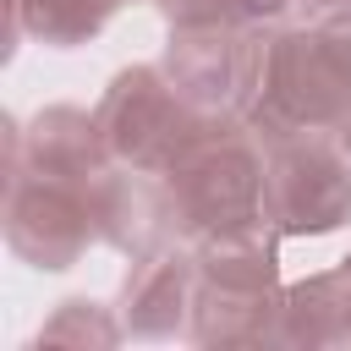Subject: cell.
<instances>
[{"label":"cell","instance_id":"6da1fadb","mask_svg":"<svg viewBox=\"0 0 351 351\" xmlns=\"http://www.w3.org/2000/svg\"><path fill=\"white\" fill-rule=\"evenodd\" d=\"M241 121L263 148L291 137H340L351 126V11L274 33L263 82Z\"/></svg>","mask_w":351,"mask_h":351},{"label":"cell","instance_id":"7a4b0ae2","mask_svg":"<svg viewBox=\"0 0 351 351\" xmlns=\"http://www.w3.org/2000/svg\"><path fill=\"white\" fill-rule=\"evenodd\" d=\"M197 258V296L186 335L203 351H236V346H274V313H280V230L269 219L214 230L192 241Z\"/></svg>","mask_w":351,"mask_h":351},{"label":"cell","instance_id":"3957f363","mask_svg":"<svg viewBox=\"0 0 351 351\" xmlns=\"http://www.w3.org/2000/svg\"><path fill=\"white\" fill-rule=\"evenodd\" d=\"M263 176H269V154L252 137V126L241 115H208L197 143L159 176L176 241H203L214 230L269 219L263 214Z\"/></svg>","mask_w":351,"mask_h":351},{"label":"cell","instance_id":"277c9868","mask_svg":"<svg viewBox=\"0 0 351 351\" xmlns=\"http://www.w3.org/2000/svg\"><path fill=\"white\" fill-rule=\"evenodd\" d=\"M99 137L110 148L115 165L143 170V176H165L208 126V115L197 104H186L176 93V82L165 77V66H126L110 77V88L93 104Z\"/></svg>","mask_w":351,"mask_h":351},{"label":"cell","instance_id":"5b68a950","mask_svg":"<svg viewBox=\"0 0 351 351\" xmlns=\"http://www.w3.org/2000/svg\"><path fill=\"white\" fill-rule=\"evenodd\" d=\"M269 38L274 33L241 27V22H181L170 27L159 66L176 82V93L203 115H247L263 82Z\"/></svg>","mask_w":351,"mask_h":351},{"label":"cell","instance_id":"8992f818","mask_svg":"<svg viewBox=\"0 0 351 351\" xmlns=\"http://www.w3.org/2000/svg\"><path fill=\"white\" fill-rule=\"evenodd\" d=\"M104 181V176H99ZM99 181H71L49 170H11L5 176V247L33 263V269H71L93 241H99V214H93V186Z\"/></svg>","mask_w":351,"mask_h":351},{"label":"cell","instance_id":"52a82bcc","mask_svg":"<svg viewBox=\"0 0 351 351\" xmlns=\"http://www.w3.org/2000/svg\"><path fill=\"white\" fill-rule=\"evenodd\" d=\"M263 214L280 236H329L351 219V154L340 137H291L269 148Z\"/></svg>","mask_w":351,"mask_h":351},{"label":"cell","instance_id":"ba28073f","mask_svg":"<svg viewBox=\"0 0 351 351\" xmlns=\"http://www.w3.org/2000/svg\"><path fill=\"white\" fill-rule=\"evenodd\" d=\"M197 296V258L192 241H165L154 252H137L121 280V329L137 340H170L192 324Z\"/></svg>","mask_w":351,"mask_h":351},{"label":"cell","instance_id":"9c48e42d","mask_svg":"<svg viewBox=\"0 0 351 351\" xmlns=\"http://www.w3.org/2000/svg\"><path fill=\"white\" fill-rule=\"evenodd\" d=\"M22 165L49 170V176H71V181H99L115 170V159L99 137V121L77 104H49L27 126L5 121V176Z\"/></svg>","mask_w":351,"mask_h":351},{"label":"cell","instance_id":"30bf717a","mask_svg":"<svg viewBox=\"0 0 351 351\" xmlns=\"http://www.w3.org/2000/svg\"><path fill=\"white\" fill-rule=\"evenodd\" d=\"M274 346H285V351L351 346V252L335 269L307 274V280H296V285L280 291Z\"/></svg>","mask_w":351,"mask_h":351},{"label":"cell","instance_id":"8fae6325","mask_svg":"<svg viewBox=\"0 0 351 351\" xmlns=\"http://www.w3.org/2000/svg\"><path fill=\"white\" fill-rule=\"evenodd\" d=\"M126 0H5V55H16V38L33 33L49 49L88 44Z\"/></svg>","mask_w":351,"mask_h":351},{"label":"cell","instance_id":"7c38bea8","mask_svg":"<svg viewBox=\"0 0 351 351\" xmlns=\"http://www.w3.org/2000/svg\"><path fill=\"white\" fill-rule=\"evenodd\" d=\"M126 329H121V318H110L99 302H88V296H71V302H60L55 307V318L38 329V340L33 346H115Z\"/></svg>","mask_w":351,"mask_h":351},{"label":"cell","instance_id":"4fadbf2b","mask_svg":"<svg viewBox=\"0 0 351 351\" xmlns=\"http://www.w3.org/2000/svg\"><path fill=\"white\" fill-rule=\"evenodd\" d=\"M296 0H219V22H241V27H269L291 11Z\"/></svg>","mask_w":351,"mask_h":351},{"label":"cell","instance_id":"5bb4252c","mask_svg":"<svg viewBox=\"0 0 351 351\" xmlns=\"http://www.w3.org/2000/svg\"><path fill=\"white\" fill-rule=\"evenodd\" d=\"M148 5H159L170 16V27H181V22H219V0H148Z\"/></svg>","mask_w":351,"mask_h":351},{"label":"cell","instance_id":"9a60e30c","mask_svg":"<svg viewBox=\"0 0 351 351\" xmlns=\"http://www.w3.org/2000/svg\"><path fill=\"white\" fill-rule=\"evenodd\" d=\"M296 5H307L313 16H340V11H351V0H296Z\"/></svg>","mask_w":351,"mask_h":351},{"label":"cell","instance_id":"2e32d148","mask_svg":"<svg viewBox=\"0 0 351 351\" xmlns=\"http://www.w3.org/2000/svg\"><path fill=\"white\" fill-rule=\"evenodd\" d=\"M340 143H346V154H351V126H346V132H340Z\"/></svg>","mask_w":351,"mask_h":351}]
</instances>
